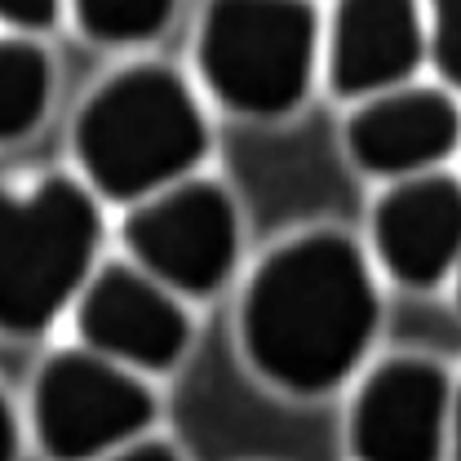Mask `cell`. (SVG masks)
<instances>
[{
  "label": "cell",
  "instance_id": "cell-1",
  "mask_svg": "<svg viewBox=\"0 0 461 461\" xmlns=\"http://www.w3.org/2000/svg\"><path fill=\"white\" fill-rule=\"evenodd\" d=\"M377 329V288L359 244L342 230H302L271 249L240 297L249 364L293 395L350 377Z\"/></svg>",
  "mask_w": 461,
  "mask_h": 461
},
{
  "label": "cell",
  "instance_id": "cell-2",
  "mask_svg": "<svg viewBox=\"0 0 461 461\" xmlns=\"http://www.w3.org/2000/svg\"><path fill=\"white\" fill-rule=\"evenodd\" d=\"M209 147L204 115L186 80L138 62L103 80L76 115V160L107 200H142L191 173Z\"/></svg>",
  "mask_w": 461,
  "mask_h": 461
},
{
  "label": "cell",
  "instance_id": "cell-3",
  "mask_svg": "<svg viewBox=\"0 0 461 461\" xmlns=\"http://www.w3.org/2000/svg\"><path fill=\"white\" fill-rule=\"evenodd\" d=\"M0 311L9 333H41L85 285L98 249V204L76 177H41L5 195Z\"/></svg>",
  "mask_w": 461,
  "mask_h": 461
},
{
  "label": "cell",
  "instance_id": "cell-4",
  "mask_svg": "<svg viewBox=\"0 0 461 461\" xmlns=\"http://www.w3.org/2000/svg\"><path fill=\"white\" fill-rule=\"evenodd\" d=\"M311 0H209L195 62L209 94L240 115L293 112L315 71Z\"/></svg>",
  "mask_w": 461,
  "mask_h": 461
},
{
  "label": "cell",
  "instance_id": "cell-5",
  "mask_svg": "<svg viewBox=\"0 0 461 461\" xmlns=\"http://www.w3.org/2000/svg\"><path fill=\"white\" fill-rule=\"evenodd\" d=\"M156 417L151 391L120 359L85 346L58 350L36 377L32 421L54 457H94L147 430Z\"/></svg>",
  "mask_w": 461,
  "mask_h": 461
},
{
  "label": "cell",
  "instance_id": "cell-6",
  "mask_svg": "<svg viewBox=\"0 0 461 461\" xmlns=\"http://www.w3.org/2000/svg\"><path fill=\"white\" fill-rule=\"evenodd\" d=\"M124 244L173 293L204 297L235 267V204L218 182H169L124 218Z\"/></svg>",
  "mask_w": 461,
  "mask_h": 461
},
{
  "label": "cell",
  "instance_id": "cell-7",
  "mask_svg": "<svg viewBox=\"0 0 461 461\" xmlns=\"http://www.w3.org/2000/svg\"><path fill=\"white\" fill-rule=\"evenodd\" d=\"M76 329L85 346L112 355L129 368L165 373L191 342V320L177 306L173 288L147 267L112 262L103 267L76 306Z\"/></svg>",
  "mask_w": 461,
  "mask_h": 461
},
{
  "label": "cell",
  "instance_id": "cell-8",
  "mask_svg": "<svg viewBox=\"0 0 461 461\" xmlns=\"http://www.w3.org/2000/svg\"><path fill=\"white\" fill-rule=\"evenodd\" d=\"M448 408H453L448 373L430 359L395 355L364 377L350 403V448L359 457H435L448 430Z\"/></svg>",
  "mask_w": 461,
  "mask_h": 461
},
{
  "label": "cell",
  "instance_id": "cell-9",
  "mask_svg": "<svg viewBox=\"0 0 461 461\" xmlns=\"http://www.w3.org/2000/svg\"><path fill=\"white\" fill-rule=\"evenodd\" d=\"M373 249L403 288L439 285L461 258V182L408 173L373 209Z\"/></svg>",
  "mask_w": 461,
  "mask_h": 461
},
{
  "label": "cell",
  "instance_id": "cell-10",
  "mask_svg": "<svg viewBox=\"0 0 461 461\" xmlns=\"http://www.w3.org/2000/svg\"><path fill=\"white\" fill-rule=\"evenodd\" d=\"M461 142V112L444 89H386L346 120V151L359 169L408 177L448 160Z\"/></svg>",
  "mask_w": 461,
  "mask_h": 461
},
{
  "label": "cell",
  "instance_id": "cell-11",
  "mask_svg": "<svg viewBox=\"0 0 461 461\" xmlns=\"http://www.w3.org/2000/svg\"><path fill=\"white\" fill-rule=\"evenodd\" d=\"M426 54L417 0H338L329 32V80L342 98L403 85Z\"/></svg>",
  "mask_w": 461,
  "mask_h": 461
},
{
  "label": "cell",
  "instance_id": "cell-12",
  "mask_svg": "<svg viewBox=\"0 0 461 461\" xmlns=\"http://www.w3.org/2000/svg\"><path fill=\"white\" fill-rule=\"evenodd\" d=\"M50 103V54L27 41V36H9L0 50V129L9 142H18L23 133L36 129V120L45 115Z\"/></svg>",
  "mask_w": 461,
  "mask_h": 461
},
{
  "label": "cell",
  "instance_id": "cell-13",
  "mask_svg": "<svg viewBox=\"0 0 461 461\" xmlns=\"http://www.w3.org/2000/svg\"><path fill=\"white\" fill-rule=\"evenodd\" d=\"M71 5H76V23L85 27V36L103 45L151 41L160 36V27L173 14V0H71Z\"/></svg>",
  "mask_w": 461,
  "mask_h": 461
},
{
  "label": "cell",
  "instance_id": "cell-14",
  "mask_svg": "<svg viewBox=\"0 0 461 461\" xmlns=\"http://www.w3.org/2000/svg\"><path fill=\"white\" fill-rule=\"evenodd\" d=\"M430 58L439 76L461 89V0H430Z\"/></svg>",
  "mask_w": 461,
  "mask_h": 461
},
{
  "label": "cell",
  "instance_id": "cell-15",
  "mask_svg": "<svg viewBox=\"0 0 461 461\" xmlns=\"http://www.w3.org/2000/svg\"><path fill=\"white\" fill-rule=\"evenodd\" d=\"M0 9L23 32H45L58 18V0H0Z\"/></svg>",
  "mask_w": 461,
  "mask_h": 461
},
{
  "label": "cell",
  "instance_id": "cell-16",
  "mask_svg": "<svg viewBox=\"0 0 461 461\" xmlns=\"http://www.w3.org/2000/svg\"><path fill=\"white\" fill-rule=\"evenodd\" d=\"M448 430H453V453L461 457V386L453 391V408H448Z\"/></svg>",
  "mask_w": 461,
  "mask_h": 461
},
{
  "label": "cell",
  "instance_id": "cell-17",
  "mask_svg": "<svg viewBox=\"0 0 461 461\" xmlns=\"http://www.w3.org/2000/svg\"><path fill=\"white\" fill-rule=\"evenodd\" d=\"M453 271H457V306H461V258H457V267H453Z\"/></svg>",
  "mask_w": 461,
  "mask_h": 461
}]
</instances>
